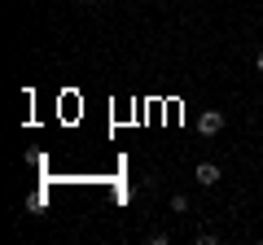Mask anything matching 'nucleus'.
Wrapping results in <instances>:
<instances>
[{"mask_svg": "<svg viewBox=\"0 0 263 245\" xmlns=\"http://www.w3.org/2000/svg\"><path fill=\"white\" fill-rule=\"evenodd\" d=\"M197 132H202V136H219V132H224V114H219V110H202V114H197Z\"/></svg>", "mask_w": 263, "mask_h": 245, "instance_id": "1", "label": "nucleus"}, {"mask_svg": "<svg viewBox=\"0 0 263 245\" xmlns=\"http://www.w3.org/2000/svg\"><path fill=\"white\" fill-rule=\"evenodd\" d=\"M193 175H197V184H202V189L219 184V167H215V162H197V171H193Z\"/></svg>", "mask_w": 263, "mask_h": 245, "instance_id": "2", "label": "nucleus"}, {"mask_svg": "<svg viewBox=\"0 0 263 245\" xmlns=\"http://www.w3.org/2000/svg\"><path fill=\"white\" fill-rule=\"evenodd\" d=\"M171 210H176V215H184V210H189V197H184V193H176V197H171Z\"/></svg>", "mask_w": 263, "mask_h": 245, "instance_id": "3", "label": "nucleus"}, {"mask_svg": "<svg viewBox=\"0 0 263 245\" xmlns=\"http://www.w3.org/2000/svg\"><path fill=\"white\" fill-rule=\"evenodd\" d=\"M254 66H259V75H263V48H259V57H254Z\"/></svg>", "mask_w": 263, "mask_h": 245, "instance_id": "4", "label": "nucleus"}]
</instances>
